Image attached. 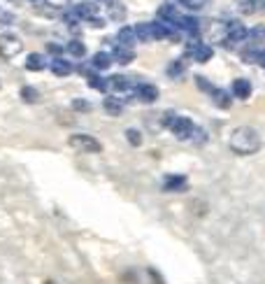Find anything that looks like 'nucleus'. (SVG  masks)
I'll return each instance as SVG.
<instances>
[{"instance_id":"1","label":"nucleus","mask_w":265,"mask_h":284,"mask_svg":"<svg viewBox=\"0 0 265 284\" xmlns=\"http://www.w3.org/2000/svg\"><path fill=\"white\" fill-rule=\"evenodd\" d=\"M228 145H230V149H233L235 154H240V156H249V154H256V151L261 149V135L256 133L254 128L240 126V128H235L233 133H230Z\"/></svg>"},{"instance_id":"2","label":"nucleus","mask_w":265,"mask_h":284,"mask_svg":"<svg viewBox=\"0 0 265 284\" xmlns=\"http://www.w3.org/2000/svg\"><path fill=\"white\" fill-rule=\"evenodd\" d=\"M163 126L170 128L175 133V137H179V140H191L193 131H195V124H193L191 119L177 116L175 112H165L163 114Z\"/></svg>"},{"instance_id":"3","label":"nucleus","mask_w":265,"mask_h":284,"mask_svg":"<svg viewBox=\"0 0 265 284\" xmlns=\"http://www.w3.org/2000/svg\"><path fill=\"white\" fill-rule=\"evenodd\" d=\"M68 145L77 151H84V154H98L103 151V145L98 142L93 135H84V133H77V135L68 137Z\"/></svg>"},{"instance_id":"4","label":"nucleus","mask_w":265,"mask_h":284,"mask_svg":"<svg viewBox=\"0 0 265 284\" xmlns=\"http://www.w3.org/2000/svg\"><path fill=\"white\" fill-rule=\"evenodd\" d=\"M21 49H23V44L17 35H12V33H2V35H0V56H2V58L10 61L17 54H21Z\"/></svg>"},{"instance_id":"5","label":"nucleus","mask_w":265,"mask_h":284,"mask_svg":"<svg viewBox=\"0 0 265 284\" xmlns=\"http://www.w3.org/2000/svg\"><path fill=\"white\" fill-rule=\"evenodd\" d=\"M181 19H184V14H181L179 10H175L172 5H160L159 7V21L168 23V26H172V28H179Z\"/></svg>"},{"instance_id":"6","label":"nucleus","mask_w":265,"mask_h":284,"mask_svg":"<svg viewBox=\"0 0 265 284\" xmlns=\"http://www.w3.org/2000/svg\"><path fill=\"white\" fill-rule=\"evenodd\" d=\"M74 12H77V17H79V19H82V21H96L98 19V2H91V0H84V2H77V5H74L72 7Z\"/></svg>"},{"instance_id":"7","label":"nucleus","mask_w":265,"mask_h":284,"mask_svg":"<svg viewBox=\"0 0 265 284\" xmlns=\"http://www.w3.org/2000/svg\"><path fill=\"white\" fill-rule=\"evenodd\" d=\"M186 52H189V56H193V61H198V63H207L214 56L212 47H210V44H202V42H191Z\"/></svg>"},{"instance_id":"8","label":"nucleus","mask_w":265,"mask_h":284,"mask_svg":"<svg viewBox=\"0 0 265 284\" xmlns=\"http://www.w3.org/2000/svg\"><path fill=\"white\" fill-rule=\"evenodd\" d=\"M249 38V28H244L242 23H230L228 26V38H226V44H228V49L235 47V44L244 42Z\"/></svg>"},{"instance_id":"9","label":"nucleus","mask_w":265,"mask_h":284,"mask_svg":"<svg viewBox=\"0 0 265 284\" xmlns=\"http://www.w3.org/2000/svg\"><path fill=\"white\" fill-rule=\"evenodd\" d=\"M112 58L117 61L119 65H128V63H133L135 61V52L130 49V47H114V52H112Z\"/></svg>"},{"instance_id":"10","label":"nucleus","mask_w":265,"mask_h":284,"mask_svg":"<svg viewBox=\"0 0 265 284\" xmlns=\"http://www.w3.org/2000/svg\"><path fill=\"white\" fill-rule=\"evenodd\" d=\"M135 95H138L142 103H156V98H159V89L154 84H140L135 89Z\"/></svg>"},{"instance_id":"11","label":"nucleus","mask_w":265,"mask_h":284,"mask_svg":"<svg viewBox=\"0 0 265 284\" xmlns=\"http://www.w3.org/2000/svg\"><path fill=\"white\" fill-rule=\"evenodd\" d=\"M117 40H119V44H121V47H133V44L138 42V35H135V26H124V28H119Z\"/></svg>"},{"instance_id":"12","label":"nucleus","mask_w":265,"mask_h":284,"mask_svg":"<svg viewBox=\"0 0 265 284\" xmlns=\"http://www.w3.org/2000/svg\"><path fill=\"white\" fill-rule=\"evenodd\" d=\"M49 68H52V73L56 77H68L74 70V65L70 61H65V58H52V65Z\"/></svg>"},{"instance_id":"13","label":"nucleus","mask_w":265,"mask_h":284,"mask_svg":"<svg viewBox=\"0 0 265 284\" xmlns=\"http://www.w3.org/2000/svg\"><path fill=\"white\" fill-rule=\"evenodd\" d=\"M112 54H107V52H98L93 54V58H91V65H93V70L96 73H103V70H107L109 65H112Z\"/></svg>"},{"instance_id":"14","label":"nucleus","mask_w":265,"mask_h":284,"mask_svg":"<svg viewBox=\"0 0 265 284\" xmlns=\"http://www.w3.org/2000/svg\"><path fill=\"white\" fill-rule=\"evenodd\" d=\"M103 110H105L107 114L119 116L124 112V100H119L117 95H107L105 100H103Z\"/></svg>"},{"instance_id":"15","label":"nucleus","mask_w":265,"mask_h":284,"mask_svg":"<svg viewBox=\"0 0 265 284\" xmlns=\"http://www.w3.org/2000/svg\"><path fill=\"white\" fill-rule=\"evenodd\" d=\"M107 84H109V89H114L119 94H128V89H130V82H128L126 75H109Z\"/></svg>"},{"instance_id":"16","label":"nucleus","mask_w":265,"mask_h":284,"mask_svg":"<svg viewBox=\"0 0 265 284\" xmlns=\"http://www.w3.org/2000/svg\"><path fill=\"white\" fill-rule=\"evenodd\" d=\"M210 95H212V103L219 107V110H228V107L233 105V103H230V94L223 91V89H216V86H214V91Z\"/></svg>"},{"instance_id":"17","label":"nucleus","mask_w":265,"mask_h":284,"mask_svg":"<svg viewBox=\"0 0 265 284\" xmlns=\"http://www.w3.org/2000/svg\"><path fill=\"white\" fill-rule=\"evenodd\" d=\"M163 189L165 191H184L186 189V177L184 175H168L163 182Z\"/></svg>"},{"instance_id":"18","label":"nucleus","mask_w":265,"mask_h":284,"mask_svg":"<svg viewBox=\"0 0 265 284\" xmlns=\"http://www.w3.org/2000/svg\"><path fill=\"white\" fill-rule=\"evenodd\" d=\"M230 89H233V95H237L240 100H247V98L251 95V84H249V79H235L233 84H230Z\"/></svg>"},{"instance_id":"19","label":"nucleus","mask_w":265,"mask_h":284,"mask_svg":"<svg viewBox=\"0 0 265 284\" xmlns=\"http://www.w3.org/2000/svg\"><path fill=\"white\" fill-rule=\"evenodd\" d=\"M88 86H91V89H96V91H103V94L109 89L107 79H105V77H100L96 70H91V73H88Z\"/></svg>"},{"instance_id":"20","label":"nucleus","mask_w":265,"mask_h":284,"mask_svg":"<svg viewBox=\"0 0 265 284\" xmlns=\"http://www.w3.org/2000/svg\"><path fill=\"white\" fill-rule=\"evenodd\" d=\"M179 31H186L189 35H198V33H200V21H198L195 17H184Z\"/></svg>"},{"instance_id":"21","label":"nucleus","mask_w":265,"mask_h":284,"mask_svg":"<svg viewBox=\"0 0 265 284\" xmlns=\"http://www.w3.org/2000/svg\"><path fill=\"white\" fill-rule=\"evenodd\" d=\"M135 35H138V42H151V40H154L151 23H138V26H135Z\"/></svg>"},{"instance_id":"22","label":"nucleus","mask_w":265,"mask_h":284,"mask_svg":"<svg viewBox=\"0 0 265 284\" xmlns=\"http://www.w3.org/2000/svg\"><path fill=\"white\" fill-rule=\"evenodd\" d=\"M44 68V58L40 54H28V58H26V70H31V73H40Z\"/></svg>"},{"instance_id":"23","label":"nucleus","mask_w":265,"mask_h":284,"mask_svg":"<svg viewBox=\"0 0 265 284\" xmlns=\"http://www.w3.org/2000/svg\"><path fill=\"white\" fill-rule=\"evenodd\" d=\"M65 52L70 54V56H74V58H82V56L86 54V47H84L82 40H70V44L65 47Z\"/></svg>"},{"instance_id":"24","label":"nucleus","mask_w":265,"mask_h":284,"mask_svg":"<svg viewBox=\"0 0 265 284\" xmlns=\"http://www.w3.org/2000/svg\"><path fill=\"white\" fill-rule=\"evenodd\" d=\"M21 98H23V103H35V100L40 98V94H37L33 86H23V89H21Z\"/></svg>"},{"instance_id":"25","label":"nucleus","mask_w":265,"mask_h":284,"mask_svg":"<svg viewBox=\"0 0 265 284\" xmlns=\"http://www.w3.org/2000/svg\"><path fill=\"white\" fill-rule=\"evenodd\" d=\"M126 137H128V142H130L133 147H140V145H142V135H140V131H135V128H128Z\"/></svg>"},{"instance_id":"26","label":"nucleus","mask_w":265,"mask_h":284,"mask_svg":"<svg viewBox=\"0 0 265 284\" xmlns=\"http://www.w3.org/2000/svg\"><path fill=\"white\" fill-rule=\"evenodd\" d=\"M47 54H49V56H53V58H61L63 47H61L58 42H49V44H47Z\"/></svg>"},{"instance_id":"27","label":"nucleus","mask_w":265,"mask_h":284,"mask_svg":"<svg viewBox=\"0 0 265 284\" xmlns=\"http://www.w3.org/2000/svg\"><path fill=\"white\" fill-rule=\"evenodd\" d=\"M72 110H77V112H91V103H86L84 98H77V100H72Z\"/></svg>"},{"instance_id":"28","label":"nucleus","mask_w":265,"mask_h":284,"mask_svg":"<svg viewBox=\"0 0 265 284\" xmlns=\"http://www.w3.org/2000/svg\"><path fill=\"white\" fill-rule=\"evenodd\" d=\"M205 140H207V133H205L202 128L195 126V131H193V135H191V142H195V145H205Z\"/></svg>"},{"instance_id":"29","label":"nucleus","mask_w":265,"mask_h":284,"mask_svg":"<svg viewBox=\"0 0 265 284\" xmlns=\"http://www.w3.org/2000/svg\"><path fill=\"white\" fill-rule=\"evenodd\" d=\"M249 38H251V40H265V26H254V28H249Z\"/></svg>"},{"instance_id":"30","label":"nucleus","mask_w":265,"mask_h":284,"mask_svg":"<svg viewBox=\"0 0 265 284\" xmlns=\"http://www.w3.org/2000/svg\"><path fill=\"white\" fill-rule=\"evenodd\" d=\"M168 75H170V77H181V75H184V65H181L179 61H175V63H170Z\"/></svg>"},{"instance_id":"31","label":"nucleus","mask_w":265,"mask_h":284,"mask_svg":"<svg viewBox=\"0 0 265 284\" xmlns=\"http://www.w3.org/2000/svg\"><path fill=\"white\" fill-rule=\"evenodd\" d=\"M240 10H242L244 14L256 12V0H240Z\"/></svg>"},{"instance_id":"32","label":"nucleus","mask_w":265,"mask_h":284,"mask_svg":"<svg viewBox=\"0 0 265 284\" xmlns=\"http://www.w3.org/2000/svg\"><path fill=\"white\" fill-rule=\"evenodd\" d=\"M179 2L184 5V7H189V10H200L207 0H179Z\"/></svg>"},{"instance_id":"33","label":"nucleus","mask_w":265,"mask_h":284,"mask_svg":"<svg viewBox=\"0 0 265 284\" xmlns=\"http://www.w3.org/2000/svg\"><path fill=\"white\" fill-rule=\"evenodd\" d=\"M195 82H198V89H202V91H207V94H212V91H214V86L210 84V82H207L205 77H200V75L195 77Z\"/></svg>"},{"instance_id":"34","label":"nucleus","mask_w":265,"mask_h":284,"mask_svg":"<svg viewBox=\"0 0 265 284\" xmlns=\"http://www.w3.org/2000/svg\"><path fill=\"white\" fill-rule=\"evenodd\" d=\"M65 21H68V26H77V23L82 21L79 17H77V12H65Z\"/></svg>"},{"instance_id":"35","label":"nucleus","mask_w":265,"mask_h":284,"mask_svg":"<svg viewBox=\"0 0 265 284\" xmlns=\"http://www.w3.org/2000/svg\"><path fill=\"white\" fill-rule=\"evenodd\" d=\"M44 2L53 5V10H56V7H68V5H70V0H44Z\"/></svg>"},{"instance_id":"36","label":"nucleus","mask_w":265,"mask_h":284,"mask_svg":"<svg viewBox=\"0 0 265 284\" xmlns=\"http://www.w3.org/2000/svg\"><path fill=\"white\" fill-rule=\"evenodd\" d=\"M256 63L261 65V68H265V47H263V52L258 54V58H256Z\"/></svg>"},{"instance_id":"37","label":"nucleus","mask_w":265,"mask_h":284,"mask_svg":"<svg viewBox=\"0 0 265 284\" xmlns=\"http://www.w3.org/2000/svg\"><path fill=\"white\" fill-rule=\"evenodd\" d=\"M31 2H37V5H42V2H44V0H31Z\"/></svg>"},{"instance_id":"38","label":"nucleus","mask_w":265,"mask_h":284,"mask_svg":"<svg viewBox=\"0 0 265 284\" xmlns=\"http://www.w3.org/2000/svg\"><path fill=\"white\" fill-rule=\"evenodd\" d=\"M47 284H52V282H47Z\"/></svg>"}]
</instances>
